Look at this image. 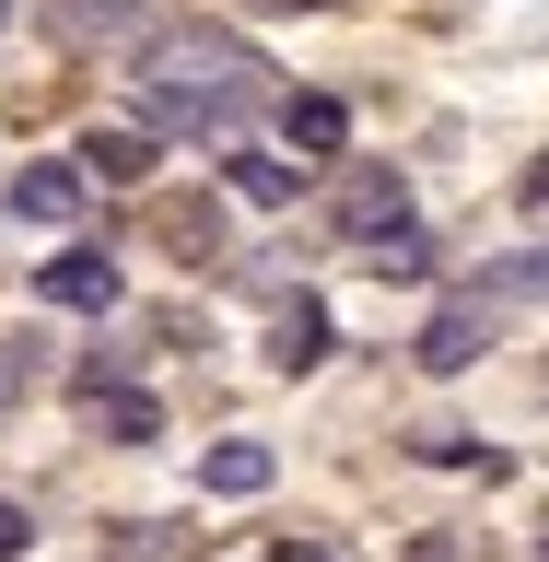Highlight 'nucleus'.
<instances>
[{"mask_svg":"<svg viewBox=\"0 0 549 562\" xmlns=\"http://www.w3.org/2000/svg\"><path fill=\"white\" fill-rule=\"evenodd\" d=\"M70 165H82V188H140V176H152V140L140 130H82Z\"/></svg>","mask_w":549,"mask_h":562,"instance_id":"0eeeda50","label":"nucleus"},{"mask_svg":"<svg viewBox=\"0 0 549 562\" xmlns=\"http://www.w3.org/2000/svg\"><path fill=\"white\" fill-rule=\"evenodd\" d=\"M503 340V305H480V293H456V305H433V328H421V375H468V363H480V351Z\"/></svg>","mask_w":549,"mask_h":562,"instance_id":"7ed1b4c3","label":"nucleus"},{"mask_svg":"<svg viewBox=\"0 0 549 562\" xmlns=\"http://www.w3.org/2000/svg\"><path fill=\"white\" fill-rule=\"evenodd\" d=\"M421 469H480V481H503V446H480V434H468V422H433V434H421Z\"/></svg>","mask_w":549,"mask_h":562,"instance_id":"f8f14e48","label":"nucleus"},{"mask_svg":"<svg viewBox=\"0 0 549 562\" xmlns=\"http://www.w3.org/2000/svg\"><path fill=\"white\" fill-rule=\"evenodd\" d=\"M270 562H340L328 539H270Z\"/></svg>","mask_w":549,"mask_h":562,"instance_id":"a211bd4d","label":"nucleus"},{"mask_svg":"<svg viewBox=\"0 0 549 562\" xmlns=\"http://www.w3.org/2000/svg\"><path fill=\"white\" fill-rule=\"evenodd\" d=\"M281 130H293V153H340V140H351V105L340 94H293V105H281Z\"/></svg>","mask_w":549,"mask_h":562,"instance_id":"ddd939ff","label":"nucleus"},{"mask_svg":"<svg viewBox=\"0 0 549 562\" xmlns=\"http://www.w3.org/2000/svg\"><path fill=\"white\" fill-rule=\"evenodd\" d=\"M375 281H433V235L421 223H398V235H375V258H363Z\"/></svg>","mask_w":549,"mask_h":562,"instance_id":"2eb2a0df","label":"nucleus"},{"mask_svg":"<svg viewBox=\"0 0 549 562\" xmlns=\"http://www.w3.org/2000/svg\"><path fill=\"white\" fill-rule=\"evenodd\" d=\"M24 539H35V516L12 504V492H0V562H24Z\"/></svg>","mask_w":549,"mask_h":562,"instance_id":"f3484780","label":"nucleus"},{"mask_svg":"<svg viewBox=\"0 0 549 562\" xmlns=\"http://www.w3.org/2000/svg\"><path fill=\"white\" fill-rule=\"evenodd\" d=\"M0 24H12V0H0Z\"/></svg>","mask_w":549,"mask_h":562,"instance_id":"412c9836","label":"nucleus"},{"mask_svg":"<svg viewBox=\"0 0 549 562\" xmlns=\"http://www.w3.org/2000/svg\"><path fill=\"white\" fill-rule=\"evenodd\" d=\"M187 12L175 0H59V35L70 47H117V59H140L152 35H175Z\"/></svg>","mask_w":549,"mask_h":562,"instance_id":"f03ea898","label":"nucleus"},{"mask_svg":"<svg viewBox=\"0 0 549 562\" xmlns=\"http://www.w3.org/2000/svg\"><path fill=\"white\" fill-rule=\"evenodd\" d=\"M82 211V165H24L12 176V223H70Z\"/></svg>","mask_w":549,"mask_h":562,"instance_id":"1a4fd4ad","label":"nucleus"},{"mask_svg":"<svg viewBox=\"0 0 549 562\" xmlns=\"http://www.w3.org/2000/svg\"><path fill=\"white\" fill-rule=\"evenodd\" d=\"M82 411H94V434H117V446H152V434H164V411H152L140 386H94Z\"/></svg>","mask_w":549,"mask_h":562,"instance_id":"9b49d317","label":"nucleus"},{"mask_svg":"<svg viewBox=\"0 0 549 562\" xmlns=\"http://www.w3.org/2000/svg\"><path fill=\"white\" fill-rule=\"evenodd\" d=\"M35 293H47V305H82V316H105L117 293H129V270H117L105 246H70V258H47V270H35Z\"/></svg>","mask_w":549,"mask_h":562,"instance_id":"20e7f679","label":"nucleus"},{"mask_svg":"<svg viewBox=\"0 0 549 562\" xmlns=\"http://www.w3.org/2000/svg\"><path fill=\"white\" fill-rule=\"evenodd\" d=\"M129 82H140V117L152 130H175V140H235L245 117H258V47L245 35H222V24H175V35H152L129 59Z\"/></svg>","mask_w":549,"mask_h":562,"instance_id":"f257e3e1","label":"nucleus"},{"mask_svg":"<svg viewBox=\"0 0 549 562\" xmlns=\"http://www.w3.org/2000/svg\"><path fill=\"white\" fill-rule=\"evenodd\" d=\"M258 12H293V0H258Z\"/></svg>","mask_w":549,"mask_h":562,"instance_id":"aec40b11","label":"nucleus"},{"mask_svg":"<svg viewBox=\"0 0 549 562\" xmlns=\"http://www.w3.org/2000/svg\"><path fill=\"white\" fill-rule=\"evenodd\" d=\"M222 176H235V200H258V211H281L305 188V165H281V153H222Z\"/></svg>","mask_w":549,"mask_h":562,"instance_id":"4468645a","label":"nucleus"},{"mask_svg":"<svg viewBox=\"0 0 549 562\" xmlns=\"http://www.w3.org/2000/svg\"><path fill=\"white\" fill-rule=\"evenodd\" d=\"M340 223H351L363 246L398 235V223H410V176H398V165H351V176H340Z\"/></svg>","mask_w":549,"mask_h":562,"instance_id":"39448f33","label":"nucleus"},{"mask_svg":"<svg viewBox=\"0 0 549 562\" xmlns=\"http://www.w3.org/2000/svg\"><path fill=\"white\" fill-rule=\"evenodd\" d=\"M410 562H480V551H468V527H421V539H410Z\"/></svg>","mask_w":549,"mask_h":562,"instance_id":"dca6fc26","label":"nucleus"},{"mask_svg":"<svg viewBox=\"0 0 549 562\" xmlns=\"http://www.w3.org/2000/svg\"><path fill=\"white\" fill-rule=\"evenodd\" d=\"M270 363H281V375H316V363H328V305H316V293H281V316H270Z\"/></svg>","mask_w":549,"mask_h":562,"instance_id":"423d86ee","label":"nucleus"},{"mask_svg":"<svg viewBox=\"0 0 549 562\" xmlns=\"http://www.w3.org/2000/svg\"><path fill=\"white\" fill-rule=\"evenodd\" d=\"M538 562H549V539H538Z\"/></svg>","mask_w":549,"mask_h":562,"instance_id":"4be33fe9","label":"nucleus"},{"mask_svg":"<svg viewBox=\"0 0 549 562\" xmlns=\"http://www.w3.org/2000/svg\"><path fill=\"white\" fill-rule=\"evenodd\" d=\"M526 200H538V211H549V165H538V176H526Z\"/></svg>","mask_w":549,"mask_h":562,"instance_id":"6ab92c4d","label":"nucleus"},{"mask_svg":"<svg viewBox=\"0 0 549 562\" xmlns=\"http://www.w3.org/2000/svg\"><path fill=\"white\" fill-rule=\"evenodd\" d=\"M270 469H281V457L258 446V434H222V446L199 457V481H210V492H235V504H258V492H270Z\"/></svg>","mask_w":549,"mask_h":562,"instance_id":"6e6552de","label":"nucleus"},{"mask_svg":"<svg viewBox=\"0 0 549 562\" xmlns=\"http://www.w3.org/2000/svg\"><path fill=\"white\" fill-rule=\"evenodd\" d=\"M480 305H549V246H515V258H480Z\"/></svg>","mask_w":549,"mask_h":562,"instance_id":"9d476101","label":"nucleus"}]
</instances>
